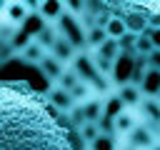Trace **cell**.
<instances>
[{
	"instance_id": "obj_22",
	"label": "cell",
	"mask_w": 160,
	"mask_h": 150,
	"mask_svg": "<svg viewBox=\"0 0 160 150\" xmlns=\"http://www.w3.org/2000/svg\"><path fill=\"white\" fill-rule=\"evenodd\" d=\"M145 60H148V65H150L152 70H160V48H155V50H152Z\"/></svg>"
},
{
	"instance_id": "obj_19",
	"label": "cell",
	"mask_w": 160,
	"mask_h": 150,
	"mask_svg": "<svg viewBox=\"0 0 160 150\" xmlns=\"http://www.w3.org/2000/svg\"><path fill=\"white\" fill-rule=\"evenodd\" d=\"M152 50H155V42H152V38H150V30H148L145 35H138V42H135V55H138V58H148Z\"/></svg>"
},
{
	"instance_id": "obj_3",
	"label": "cell",
	"mask_w": 160,
	"mask_h": 150,
	"mask_svg": "<svg viewBox=\"0 0 160 150\" xmlns=\"http://www.w3.org/2000/svg\"><path fill=\"white\" fill-rule=\"evenodd\" d=\"M142 125V118H140V110H135V108H122L115 118H112V122H110V130L118 135V138H122V140H128L138 128Z\"/></svg>"
},
{
	"instance_id": "obj_16",
	"label": "cell",
	"mask_w": 160,
	"mask_h": 150,
	"mask_svg": "<svg viewBox=\"0 0 160 150\" xmlns=\"http://www.w3.org/2000/svg\"><path fill=\"white\" fill-rule=\"evenodd\" d=\"M32 35H35V40H38L48 52L52 50V45H55V42H58V38H60V35H58V30H55V25H42V28H40V30H35Z\"/></svg>"
},
{
	"instance_id": "obj_15",
	"label": "cell",
	"mask_w": 160,
	"mask_h": 150,
	"mask_svg": "<svg viewBox=\"0 0 160 150\" xmlns=\"http://www.w3.org/2000/svg\"><path fill=\"white\" fill-rule=\"evenodd\" d=\"M140 90L145 98H160V70H148L142 82H140Z\"/></svg>"
},
{
	"instance_id": "obj_2",
	"label": "cell",
	"mask_w": 160,
	"mask_h": 150,
	"mask_svg": "<svg viewBox=\"0 0 160 150\" xmlns=\"http://www.w3.org/2000/svg\"><path fill=\"white\" fill-rule=\"evenodd\" d=\"M35 2H22V0H5L2 2V28L5 32H15L18 28H22L28 22V18L32 15Z\"/></svg>"
},
{
	"instance_id": "obj_23",
	"label": "cell",
	"mask_w": 160,
	"mask_h": 150,
	"mask_svg": "<svg viewBox=\"0 0 160 150\" xmlns=\"http://www.w3.org/2000/svg\"><path fill=\"white\" fill-rule=\"evenodd\" d=\"M150 38H152L155 48H160V30H150Z\"/></svg>"
},
{
	"instance_id": "obj_7",
	"label": "cell",
	"mask_w": 160,
	"mask_h": 150,
	"mask_svg": "<svg viewBox=\"0 0 160 150\" xmlns=\"http://www.w3.org/2000/svg\"><path fill=\"white\" fill-rule=\"evenodd\" d=\"M155 142H158V132H155V130H150L145 122H142V125H140V128H138V130L125 140V145H128V148H132V150H150Z\"/></svg>"
},
{
	"instance_id": "obj_25",
	"label": "cell",
	"mask_w": 160,
	"mask_h": 150,
	"mask_svg": "<svg viewBox=\"0 0 160 150\" xmlns=\"http://www.w3.org/2000/svg\"><path fill=\"white\" fill-rule=\"evenodd\" d=\"M158 140H160V128H158Z\"/></svg>"
},
{
	"instance_id": "obj_17",
	"label": "cell",
	"mask_w": 160,
	"mask_h": 150,
	"mask_svg": "<svg viewBox=\"0 0 160 150\" xmlns=\"http://www.w3.org/2000/svg\"><path fill=\"white\" fill-rule=\"evenodd\" d=\"M108 38H110V35H108V30H105V28H100V25H92V28L88 30V50L92 52V50L102 48Z\"/></svg>"
},
{
	"instance_id": "obj_20",
	"label": "cell",
	"mask_w": 160,
	"mask_h": 150,
	"mask_svg": "<svg viewBox=\"0 0 160 150\" xmlns=\"http://www.w3.org/2000/svg\"><path fill=\"white\" fill-rule=\"evenodd\" d=\"M102 130H105V128H100V122H85V125L78 130V132H80V138H82V140L90 145V142H95V140L102 135Z\"/></svg>"
},
{
	"instance_id": "obj_12",
	"label": "cell",
	"mask_w": 160,
	"mask_h": 150,
	"mask_svg": "<svg viewBox=\"0 0 160 150\" xmlns=\"http://www.w3.org/2000/svg\"><path fill=\"white\" fill-rule=\"evenodd\" d=\"M80 110H82V115H85V122H100V125H102V118H105V98L98 95V98L82 102Z\"/></svg>"
},
{
	"instance_id": "obj_4",
	"label": "cell",
	"mask_w": 160,
	"mask_h": 150,
	"mask_svg": "<svg viewBox=\"0 0 160 150\" xmlns=\"http://www.w3.org/2000/svg\"><path fill=\"white\" fill-rule=\"evenodd\" d=\"M135 65H138V55L135 52H122L118 60H115V70H112V82L118 88L132 82V72H135Z\"/></svg>"
},
{
	"instance_id": "obj_1",
	"label": "cell",
	"mask_w": 160,
	"mask_h": 150,
	"mask_svg": "<svg viewBox=\"0 0 160 150\" xmlns=\"http://www.w3.org/2000/svg\"><path fill=\"white\" fill-rule=\"evenodd\" d=\"M2 150H72L70 128L48 110V100L25 82L2 85Z\"/></svg>"
},
{
	"instance_id": "obj_14",
	"label": "cell",
	"mask_w": 160,
	"mask_h": 150,
	"mask_svg": "<svg viewBox=\"0 0 160 150\" xmlns=\"http://www.w3.org/2000/svg\"><path fill=\"white\" fill-rule=\"evenodd\" d=\"M122 138H118L112 130H102V135L88 145V150H122Z\"/></svg>"
},
{
	"instance_id": "obj_21",
	"label": "cell",
	"mask_w": 160,
	"mask_h": 150,
	"mask_svg": "<svg viewBox=\"0 0 160 150\" xmlns=\"http://www.w3.org/2000/svg\"><path fill=\"white\" fill-rule=\"evenodd\" d=\"M92 58H95V65H98V70H100L105 78H112V70H115V60H108V58H102L100 52H92Z\"/></svg>"
},
{
	"instance_id": "obj_8",
	"label": "cell",
	"mask_w": 160,
	"mask_h": 150,
	"mask_svg": "<svg viewBox=\"0 0 160 150\" xmlns=\"http://www.w3.org/2000/svg\"><path fill=\"white\" fill-rule=\"evenodd\" d=\"M138 110H140L142 122L150 130L158 132V128H160V98H142V102H140Z\"/></svg>"
},
{
	"instance_id": "obj_9",
	"label": "cell",
	"mask_w": 160,
	"mask_h": 150,
	"mask_svg": "<svg viewBox=\"0 0 160 150\" xmlns=\"http://www.w3.org/2000/svg\"><path fill=\"white\" fill-rule=\"evenodd\" d=\"M45 55H48V50L35 40V35H32V40H28V42L18 50V58H20L22 62H28V65H38V68H40V62H42Z\"/></svg>"
},
{
	"instance_id": "obj_5",
	"label": "cell",
	"mask_w": 160,
	"mask_h": 150,
	"mask_svg": "<svg viewBox=\"0 0 160 150\" xmlns=\"http://www.w3.org/2000/svg\"><path fill=\"white\" fill-rule=\"evenodd\" d=\"M45 95H48L45 100L50 102V108H52V110H58V112H65V115L78 105V102H75V98H72V92H70V90H65V88H60V85H52Z\"/></svg>"
},
{
	"instance_id": "obj_6",
	"label": "cell",
	"mask_w": 160,
	"mask_h": 150,
	"mask_svg": "<svg viewBox=\"0 0 160 150\" xmlns=\"http://www.w3.org/2000/svg\"><path fill=\"white\" fill-rule=\"evenodd\" d=\"M35 10H38V18L42 20V25H55L65 15L68 8L60 0H42V2H35Z\"/></svg>"
},
{
	"instance_id": "obj_11",
	"label": "cell",
	"mask_w": 160,
	"mask_h": 150,
	"mask_svg": "<svg viewBox=\"0 0 160 150\" xmlns=\"http://www.w3.org/2000/svg\"><path fill=\"white\" fill-rule=\"evenodd\" d=\"M78 52H80V50H78L70 40H65V38H58V42H55V45H52V50H50V55H55V58H58L62 65H68V68L75 62Z\"/></svg>"
},
{
	"instance_id": "obj_13",
	"label": "cell",
	"mask_w": 160,
	"mask_h": 150,
	"mask_svg": "<svg viewBox=\"0 0 160 150\" xmlns=\"http://www.w3.org/2000/svg\"><path fill=\"white\" fill-rule=\"evenodd\" d=\"M118 98H120V102L125 105V108H140V102H142V90H140V85H135V82H128V85H122V88H118Z\"/></svg>"
},
{
	"instance_id": "obj_18",
	"label": "cell",
	"mask_w": 160,
	"mask_h": 150,
	"mask_svg": "<svg viewBox=\"0 0 160 150\" xmlns=\"http://www.w3.org/2000/svg\"><path fill=\"white\" fill-rule=\"evenodd\" d=\"M105 30H108V35H110L112 40H122V38L128 35V25H125V20H122V18H115V15H112V20L108 22Z\"/></svg>"
},
{
	"instance_id": "obj_10",
	"label": "cell",
	"mask_w": 160,
	"mask_h": 150,
	"mask_svg": "<svg viewBox=\"0 0 160 150\" xmlns=\"http://www.w3.org/2000/svg\"><path fill=\"white\" fill-rule=\"evenodd\" d=\"M65 70H68V65H62V62H60L55 55H50V52H48V55L42 58V62H40V72H42L52 85H58V82H60V78H62V72H65Z\"/></svg>"
},
{
	"instance_id": "obj_24",
	"label": "cell",
	"mask_w": 160,
	"mask_h": 150,
	"mask_svg": "<svg viewBox=\"0 0 160 150\" xmlns=\"http://www.w3.org/2000/svg\"><path fill=\"white\" fill-rule=\"evenodd\" d=\"M150 150H160V140H158V142H155V145H152Z\"/></svg>"
}]
</instances>
